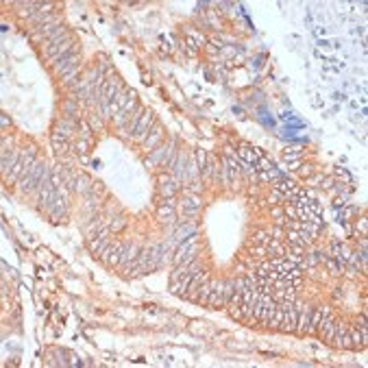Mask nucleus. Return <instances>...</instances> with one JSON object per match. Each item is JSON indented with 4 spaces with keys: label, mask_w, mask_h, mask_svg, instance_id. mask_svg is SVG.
<instances>
[{
    "label": "nucleus",
    "mask_w": 368,
    "mask_h": 368,
    "mask_svg": "<svg viewBox=\"0 0 368 368\" xmlns=\"http://www.w3.org/2000/svg\"><path fill=\"white\" fill-rule=\"evenodd\" d=\"M140 255V249L135 244H131V246H124V251H122V257H120V261H118V266L120 268H124L127 264H131V261L135 259V257Z\"/></svg>",
    "instance_id": "dca6fc26"
},
{
    "label": "nucleus",
    "mask_w": 368,
    "mask_h": 368,
    "mask_svg": "<svg viewBox=\"0 0 368 368\" xmlns=\"http://www.w3.org/2000/svg\"><path fill=\"white\" fill-rule=\"evenodd\" d=\"M301 157V150H294V153H285V161H292V159H299Z\"/></svg>",
    "instance_id": "c85d7f7f"
},
{
    "label": "nucleus",
    "mask_w": 368,
    "mask_h": 368,
    "mask_svg": "<svg viewBox=\"0 0 368 368\" xmlns=\"http://www.w3.org/2000/svg\"><path fill=\"white\" fill-rule=\"evenodd\" d=\"M211 288H214V281L207 279L203 285H200V292H198V296H196V301H194V303H198V305H207L209 294H211Z\"/></svg>",
    "instance_id": "f3484780"
},
{
    "label": "nucleus",
    "mask_w": 368,
    "mask_h": 368,
    "mask_svg": "<svg viewBox=\"0 0 368 368\" xmlns=\"http://www.w3.org/2000/svg\"><path fill=\"white\" fill-rule=\"evenodd\" d=\"M79 61H81V55H79V50L72 46V48L68 50V53L63 55L61 59H59L57 63L53 65V70H55V74H59V77H61V74H65L70 68H74V65H77Z\"/></svg>",
    "instance_id": "39448f33"
},
{
    "label": "nucleus",
    "mask_w": 368,
    "mask_h": 368,
    "mask_svg": "<svg viewBox=\"0 0 368 368\" xmlns=\"http://www.w3.org/2000/svg\"><path fill=\"white\" fill-rule=\"evenodd\" d=\"M275 303H277V301H275ZM285 303H288V301H279V303H277L275 311H272V316H270V320H268V329L279 331L281 320H283V314H285Z\"/></svg>",
    "instance_id": "f8f14e48"
},
{
    "label": "nucleus",
    "mask_w": 368,
    "mask_h": 368,
    "mask_svg": "<svg viewBox=\"0 0 368 368\" xmlns=\"http://www.w3.org/2000/svg\"><path fill=\"white\" fill-rule=\"evenodd\" d=\"M296 303H299V318H296L294 334L307 336V334H310V322H311V311H314V307L303 303V301H296Z\"/></svg>",
    "instance_id": "20e7f679"
},
{
    "label": "nucleus",
    "mask_w": 368,
    "mask_h": 368,
    "mask_svg": "<svg viewBox=\"0 0 368 368\" xmlns=\"http://www.w3.org/2000/svg\"><path fill=\"white\" fill-rule=\"evenodd\" d=\"M296 318H299V303H296V301H288V303H285L283 320H281V327H279L281 334H294Z\"/></svg>",
    "instance_id": "7ed1b4c3"
},
{
    "label": "nucleus",
    "mask_w": 368,
    "mask_h": 368,
    "mask_svg": "<svg viewBox=\"0 0 368 368\" xmlns=\"http://www.w3.org/2000/svg\"><path fill=\"white\" fill-rule=\"evenodd\" d=\"M320 261H325L327 266H329V270H331V275H342V264H338V261H334V259H329L325 253H322V259Z\"/></svg>",
    "instance_id": "5701e85b"
},
{
    "label": "nucleus",
    "mask_w": 368,
    "mask_h": 368,
    "mask_svg": "<svg viewBox=\"0 0 368 368\" xmlns=\"http://www.w3.org/2000/svg\"><path fill=\"white\" fill-rule=\"evenodd\" d=\"M159 140H164V131H161V129H155V131H153V135H150V138H146L144 148H146V150H153L155 146L159 144Z\"/></svg>",
    "instance_id": "aec40b11"
},
{
    "label": "nucleus",
    "mask_w": 368,
    "mask_h": 368,
    "mask_svg": "<svg viewBox=\"0 0 368 368\" xmlns=\"http://www.w3.org/2000/svg\"><path fill=\"white\" fill-rule=\"evenodd\" d=\"M77 150H79V155H85V153H87V140H81V142L77 144Z\"/></svg>",
    "instance_id": "cd10ccee"
},
{
    "label": "nucleus",
    "mask_w": 368,
    "mask_h": 368,
    "mask_svg": "<svg viewBox=\"0 0 368 368\" xmlns=\"http://www.w3.org/2000/svg\"><path fill=\"white\" fill-rule=\"evenodd\" d=\"M207 307H211V310L225 307V281H214V288H211Z\"/></svg>",
    "instance_id": "0eeeda50"
},
{
    "label": "nucleus",
    "mask_w": 368,
    "mask_h": 368,
    "mask_svg": "<svg viewBox=\"0 0 368 368\" xmlns=\"http://www.w3.org/2000/svg\"><path fill=\"white\" fill-rule=\"evenodd\" d=\"M311 172H314V166H310V164L301 166V168H299V174H303V176H310Z\"/></svg>",
    "instance_id": "bb28decb"
},
{
    "label": "nucleus",
    "mask_w": 368,
    "mask_h": 368,
    "mask_svg": "<svg viewBox=\"0 0 368 368\" xmlns=\"http://www.w3.org/2000/svg\"><path fill=\"white\" fill-rule=\"evenodd\" d=\"M349 336H351V349L353 351H360L364 349V344H362V331L357 325H351L349 327Z\"/></svg>",
    "instance_id": "a211bd4d"
},
{
    "label": "nucleus",
    "mask_w": 368,
    "mask_h": 368,
    "mask_svg": "<svg viewBox=\"0 0 368 368\" xmlns=\"http://www.w3.org/2000/svg\"><path fill=\"white\" fill-rule=\"evenodd\" d=\"M65 39H70V35H68V31H65V27H59V28H57V31H55L53 35H48V37L44 39V44H42V46L48 50V48L57 46V44L65 42Z\"/></svg>",
    "instance_id": "ddd939ff"
},
{
    "label": "nucleus",
    "mask_w": 368,
    "mask_h": 368,
    "mask_svg": "<svg viewBox=\"0 0 368 368\" xmlns=\"http://www.w3.org/2000/svg\"><path fill=\"white\" fill-rule=\"evenodd\" d=\"M81 70H83V65L77 63V65H74V68H70L68 72L61 74V77H59V79H61V83H63V85H70V87H72V81H74V77H77V74L81 72Z\"/></svg>",
    "instance_id": "412c9836"
},
{
    "label": "nucleus",
    "mask_w": 368,
    "mask_h": 368,
    "mask_svg": "<svg viewBox=\"0 0 368 368\" xmlns=\"http://www.w3.org/2000/svg\"><path fill=\"white\" fill-rule=\"evenodd\" d=\"M22 155H24V148H16L13 153H9V155H4V157H2V174H4V179H7L9 172H11L13 168H16V164L20 161Z\"/></svg>",
    "instance_id": "9d476101"
},
{
    "label": "nucleus",
    "mask_w": 368,
    "mask_h": 368,
    "mask_svg": "<svg viewBox=\"0 0 368 368\" xmlns=\"http://www.w3.org/2000/svg\"><path fill=\"white\" fill-rule=\"evenodd\" d=\"M13 150H16V148H13V138H11V135H4V140H2V148H0V155L4 157V155L13 153Z\"/></svg>",
    "instance_id": "b1692460"
},
{
    "label": "nucleus",
    "mask_w": 368,
    "mask_h": 368,
    "mask_svg": "<svg viewBox=\"0 0 368 368\" xmlns=\"http://www.w3.org/2000/svg\"><path fill=\"white\" fill-rule=\"evenodd\" d=\"M122 251H124V244H122V242L109 244L107 249H105V253L100 255V259H103L107 266H115V264L120 261V257H122Z\"/></svg>",
    "instance_id": "6e6552de"
},
{
    "label": "nucleus",
    "mask_w": 368,
    "mask_h": 368,
    "mask_svg": "<svg viewBox=\"0 0 368 368\" xmlns=\"http://www.w3.org/2000/svg\"><path fill=\"white\" fill-rule=\"evenodd\" d=\"M159 185H161V188H159V190H161V194L168 196V198H170V196L174 194V190H176V185H179V183H176L172 176L161 174V176H159Z\"/></svg>",
    "instance_id": "2eb2a0df"
},
{
    "label": "nucleus",
    "mask_w": 368,
    "mask_h": 368,
    "mask_svg": "<svg viewBox=\"0 0 368 368\" xmlns=\"http://www.w3.org/2000/svg\"><path fill=\"white\" fill-rule=\"evenodd\" d=\"M255 242V244H261V246H266L270 242V233H266V231H257V233H253V238H251Z\"/></svg>",
    "instance_id": "393cba45"
},
{
    "label": "nucleus",
    "mask_w": 368,
    "mask_h": 368,
    "mask_svg": "<svg viewBox=\"0 0 368 368\" xmlns=\"http://www.w3.org/2000/svg\"><path fill=\"white\" fill-rule=\"evenodd\" d=\"M35 164H37V148H35V146H27V148H24V155L20 157V161L16 164V168L9 172L7 179H4V181H7V185L18 183L22 176L28 174V170H31Z\"/></svg>",
    "instance_id": "f257e3e1"
},
{
    "label": "nucleus",
    "mask_w": 368,
    "mask_h": 368,
    "mask_svg": "<svg viewBox=\"0 0 368 368\" xmlns=\"http://www.w3.org/2000/svg\"><path fill=\"white\" fill-rule=\"evenodd\" d=\"M207 279H209V272H205V270H200V268L196 270V275L192 277V281H190V288H188L185 299L196 301V296H198V292H200V285H203Z\"/></svg>",
    "instance_id": "1a4fd4ad"
},
{
    "label": "nucleus",
    "mask_w": 368,
    "mask_h": 368,
    "mask_svg": "<svg viewBox=\"0 0 368 368\" xmlns=\"http://www.w3.org/2000/svg\"><path fill=\"white\" fill-rule=\"evenodd\" d=\"M153 122H155V113L150 112V109H146V112L142 113V118H140V122H138V129H135V135H133L135 142H142V144L146 142V138H148Z\"/></svg>",
    "instance_id": "423d86ee"
},
{
    "label": "nucleus",
    "mask_w": 368,
    "mask_h": 368,
    "mask_svg": "<svg viewBox=\"0 0 368 368\" xmlns=\"http://www.w3.org/2000/svg\"><path fill=\"white\" fill-rule=\"evenodd\" d=\"M74 188H77V192L87 194V192H89V179H87V176H85V174L77 176V181H74Z\"/></svg>",
    "instance_id": "4be33fe9"
},
{
    "label": "nucleus",
    "mask_w": 368,
    "mask_h": 368,
    "mask_svg": "<svg viewBox=\"0 0 368 368\" xmlns=\"http://www.w3.org/2000/svg\"><path fill=\"white\" fill-rule=\"evenodd\" d=\"M142 113H144L142 107H138V109L133 112L131 120L122 127V135H124V138H133V135H135V129H138V122H140V118H142Z\"/></svg>",
    "instance_id": "4468645a"
},
{
    "label": "nucleus",
    "mask_w": 368,
    "mask_h": 368,
    "mask_svg": "<svg viewBox=\"0 0 368 368\" xmlns=\"http://www.w3.org/2000/svg\"><path fill=\"white\" fill-rule=\"evenodd\" d=\"M259 155H261L259 148H251V146H246V144H242L238 148V157L244 161V164H249V166H255L257 159H259Z\"/></svg>",
    "instance_id": "9b49d317"
},
{
    "label": "nucleus",
    "mask_w": 368,
    "mask_h": 368,
    "mask_svg": "<svg viewBox=\"0 0 368 368\" xmlns=\"http://www.w3.org/2000/svg\"><path fill=\"white\" fill-rule=\"evenodd\" d=\"M46 168H48V164H46V161H37V164H35L33 168L28 170V174L20 179V185H18V190H20V192H22V194L35 192V188H37L39 179H42V174H44V170H46Z\"/></svg>",
    "instance_id": "f03ea898"
},
{
    "label": "nucleus",
    "mask_w": 368,
    "mask_h": 368,
    "mask_svg": "<svg viewBox=\"0 0 368 368\" xmlns=\"http://www.w3.org/2000/svg\"><path fill=\"white\" fill-rule=\"evenodd\" d=\"M196 161H198L200 174H203V170L207 168V153H205V150H196Z\"/></svg>",
    "instance_id": "a878e982"
},
{
    "label": "nucleus",
    "mask_w": 368,
    "mask_h": 368,
    "mask_svg": "<svg viewBox=\"0 0 368 368\" xmlns=\"http://www.w3.org/2000/svg\"><path fill=\"white\" fill-rule=\"evenodd\" d=\"M53 146H55V150H57L59 155L65 153V150L70 148V144L65 142V138H61V133H59V131H55V133H53Z\"/></svg>",
    "instance_id": "6ab92c4d"
}]
</instances>
